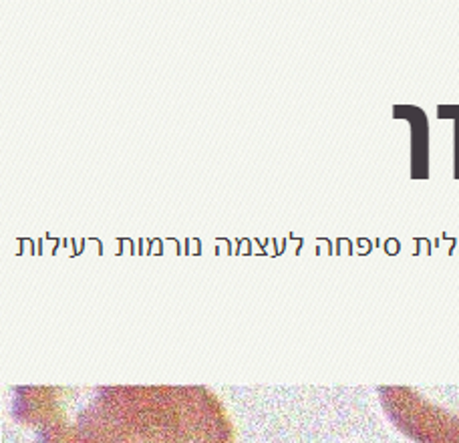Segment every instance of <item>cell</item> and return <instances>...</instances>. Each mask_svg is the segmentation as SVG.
<instances>
[{
  "label": "cell",
  "mask_w": 459,
  "mask_h": 443,
  "mask_svg": "<svg viewBox=\"0 0 459 443\" xmlns=\"http://www.w3.org/2000/svg\"><path fill=\"white\" fill-rule=\"evenodd\" d=\"M14 415L39 443H234L222 404L204 387H22Z\"/></svg>",
  "instance_id": "cell-1"
},
{
  "label": "cell",
  "mask_w": 459,
  "mask_h": 443,
  "mask_svg": "<svg viewBox=\"0 0 459 443\" xmlns=\"http://www.w3.org/2000/svg\"><path fill=\"white\" fill-rule=\"evenodd\" d=\"M389 420L415 443H459V389L454 395H429L411 387H381Z\"/></svg>",
  "instance_id": "cell-2"
}]
</instances>
